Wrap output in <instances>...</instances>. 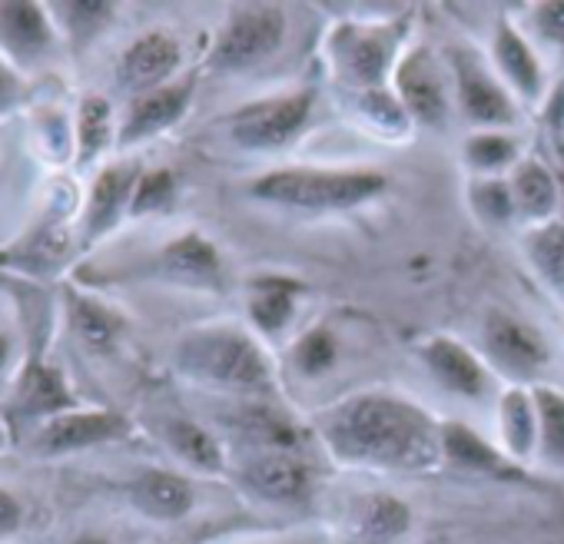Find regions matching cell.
<instances>
[{
  "label": "cell",
  "mask_w": 564,
  "mask_h": 544,
  "mask_svg": "<svg viewBox=\"0 0 564 544\" xmlns=\"http://www.w3.org/2000/svg\"><path fill=\"white\" fill-rule=\"evenodd\" d=\"M534 37L564 51V4H538L528 11Z\"/></svg>",
  "instance_id": "37"
},
{
  "label": "cell",
  "mask_w": 564,
  "mask_h": 544,
  "mask_svg": "<svg viewBox=\"0 0 564 544\" xmlns=\"http://www.w3.org/2000/svg\"><path fill=\"white\" fill-rule=\"evenodd\" d=\"M127 432H130V422L117 412H67V415L44 422L34 448L41 455H70V451H84L104 442L127 438Z\"/></svg>",
  "instance_id": "15"
},
{
  "label": "cell",
  "mask_w": 564,
  "mask_h": 544,
  "mask_svg": "<svg viewBox=\"0 0 564 544\" xmlns=\"http://www.w3.org/2000/svg\"><path fill=\"white\" fill-rule=\"evenodd\" d=\"M110 4H70V8H64V18H67V24H70V31L74 34H87V37H94L100 28H104V21H110Z\"/></svg>",
  "instance_id": "38"
},
{
  "label": "cell",
  "mask_w": 564,
  "mask_h": 544,
  "mask_svg": "<svg viewBox=\"0 0 564 544\" xmlns=\"http://www.w3.org/2000/svg\"><path fill=\"white\" fill-rule=\"evenodd\" d=\"M57 31L37 4H0V61L14 70L44 64L54 54Z\"/></svg>",
  "instance_id": "10"
},
{
  "label": "cell",
  "mask_w": 564,
  "mask_h": 544,
  "mask_svg": "<svg viewBox=\"0 0 564 544\" xmlns=\"http://www.w3.org/2000/svg\"><path fill=\"white\" fill-rule=\"evenodd\" d=\"M498 428H501V442H505V451L511 461L531 458L538 448V438H541L534 392H528L524 385L508 389L498 399Z\"/></svg>",
  "instance_id": "22"
},
{
  "label": "cell",
  "mask_w": 564,
  "mask_h": 544,
  "mask_svg": "<svg viewBox=\"0 0 564 544\" xmlns=\"http://www.w3.org/2000/svg\"><path fill=\"white\" fill-rule=\"evenodd\" d=\"M113 143V113L107 97H87L80 104V117H77V160L80 166L94 163L107 146Z\"/></svg>",
  "instance_id": "31"
},
{
  "label": "cell",
  "mask_w": 564,
  "mask_h": 544,
  "mask_svg": "<svg viewBox=\"0 0 564 544\" xmlns=\"http://www.w3.org/2000/svg\"><path fill=\"white\" fill-rule=\"evenodd\" d=\"M74 326H77V333H80L90 346H97V349L113 346V339H117V333H120V319L110 316L104 306L87 303V300H77V303H74Z\"/></svg>",
  "instance_id": "36"
},
{
  "label": "cell",
  "mask_w": 564,
  "mask_h": 544,
  "mask_svg": "<svg viewBox=\"0 0 564 544\" xmlns=\"http://www.w3.org/2000/svg\"><path fill=\"white\" fill-rule=\"evenodd\" d=\"M74 405V392L64 376L51 366H31L18 389V412L24 418H57Z\"/></svg>",
  "instance_id": "25"
},
{
  "label": "cell",
  "mask_w": 564,
  "mask_h": 544,
  "mask_svg": "<svg viewBox=\"0 0 564 544\" xmlns=\"http://www.w3.org/2000/svg\"><path fill=\"white\" fill-rule=\"evenodd\" d=\"M8 359H11V339H8L4 333H0V369L8 366Z\"/></svg>",
  "instance_id": "43"
},
{
  "label": "cell",
  "mask_w": 564,
  "mask_h": 544,
  "mask_svg": "<svg viewBox=\"0 0 564 544\" xmlns=\"http://www.w3.org/2000/svg\"><path fill=\"white\" fill-rule=\"evenodd\" d=\"M518 160H521L518 143L508 133H501V130H478L465 143V163L481 179L485 176H501L505 170H514Z\"/></svg>",
  "instance_id": "29"
},
{
  "label": "cell",
  "mask_w": 564,
  "mask_h": 544,
  "mask_svg": "<svg viewBox=\"0 0 564 544\" xmlns=\"http://www.w3.org/2000/svg\"><path fill=\"white\" fill-rule=\"evenodd\" d=\"M452 74H455V100L462 117L478 130H501L518 120L514 94L491 74L481 57L468 47L452 51Z\"/></svg>",
  "instance_id": "7"
},
{
  "label": "cell",
  "mask_w": 564,
  "mask_h": 544,
  "mask_svg": "<svg viewBox=\"0 0 564 544\" xmlns=\"http://www.w3.org/2000/svg\"><path fill=\"white\" fill-rule=\"evenodd\" d=\"M286 31H290V18L275 4L236 8L216 37L209 64L223 74L252 70L282 51V44H286Z\"/></svg>",
  "instance_id": "5"
},
{
  "label": "cell",
  "mask_w": 564,
  "mask_h": 544,
  "mask_svg": "<svg viewBox=\"0 0 564 544\" xmlns=\"http://www.w3.org/2000/svg\"><path fill=\"white\" fill-rule=\"evenodd\" d=\"M130 501L137 504L140 514L153 521H180L193 511V485L166 468H150L133 478L130 485Z\"/></svg>",
  "instance_id": "20"
},
{
  "label": "cell",
  "mask_w": 564,
  "mask_h": 544,
  "mask_svg": "<svg viewBox=\"0 0 564 544\" xmlns=\"http://www.w3.org/2000/svg\"><path fill=\"white\" fill-rule=\"evenodd\" d=\"M193 94H196L193 80H176V84H166L143 97H133L117 140L123 146H133V143H147V140L166 133L170 127H176L183 120V113L193 104Z\"/></svg>",
  "instance_id": "16"
},
{
  "label": "cell",
  "mask_w": 564,
  "mask_h": 544,
  "mask_svg": "<svg viewBox=\"0 0 564 544\" xmlns=\"http://www.w3.org/2000/svg\"><path fill=\"white\" fill-rule=\"evenodd\" d=\"M405 21L392 24H366V21H343L326 37V61L339 84L352 87L356 94L389 87L395 67L402 61Z\"/></svg>",
  "instance_id": "4"
},
{
  "label": "cell",
  "mask_w": 564,
  "mask_h": 544,
  "mask_svg": "<svg viewBox=\"0 0 564 544\" xmlns=\"http://www.w3.org/2000/svg\"><path fill=\"white\" fill-rule=\"evenodd\" d=\"M534 402H538V425H541L538 448L547 461L564 465V392L538 385Z\"/></svg>",
  "instance_id": "33"
},
{
  "label": "cell",
  "mask_w": 564,
  "mask_h": 544,
  "mask_svg": "<svg viewBox=\"0 0 564 544\" xmlns=\"http://www.w3.org/2000/svg\"><path fill=\"white\" fill-rule=\"evenodd\" d=\"M336 359H339V342L329 326L306 329L293 346V366L306 379H319L323 372H329L336 366Z\"/></svg>",
  "instance_id": "34"
},
{
  "label": "cell",
  "mask_w": 564,
  "mask_h": 544,
  "mask_svg": "<svg viewBox=\"0 0 564 544\" xmlns=\"http://www.w3.org/2000/svg\"><path fill=\"white\" fill-rule=\"evenodd\" d=\"M392 90L399 94L412 123L432 127V130L448 123L452 97H448L445 77L435 64V54L429 47H412L402 54L395 77H392Z\"/></svg>",
  "instance_id": "9"
},
{
  "label": "cell",
  "mask_w": 564,
  "mask_h": 544,
  "mask_svg": "<svg viewBox=\"0 0 564 544\" xmlns=\"http://www.w3.org/2000/svg\"><path fill=\"white\" fill-rule=\"evenodd\" d=\"M313 110H316L313 87L293 90V94H275V97L239 107L226 120V130L236 146L265 153V150H279V146L293 143L310 127Z\"/></svg>",
  "instance_id": "6"
},
{
  "label": "cell",
  "mask_w": 564,
  "mask_h": 544,
  "mask_svg": "<svg viewBox=\"0 0 564 544\" xmlns=\"http://www.w3.org/2000/svg\"><path fill=\"white\" fill-rule=\"evenodd\" d=\"M356 104H359L362 120H366L376 133H382V137H389V140L409 137L412 117H409V110L402 107V100H399V94H395L392 87H379V90L356 94Z\"/></svg>",
  "instance_id": "30"
},
{
  "label": "cell",
  "mask_w": 564,
  "mask_h": 544,
  "mask_svg": "<svg viewBox=\"0 0 564 544\" xmlns=\"http://www.w3.org/2000/svg\"><path fill=\"white\" fill-rule=\"evenodd\" d=\"M232 425L242 432V438L252 442L256 451H300L306 442L303 425H296L290 415H282L279 409H272L269 402H256L246 405Z\"/></svg>",
  "instance_id": "23"
},
{
  "label": "cell",
  "mask_w": 564,
  "mask_h": 544,
  "mask_svg": "<svg viewBox=\"0 0 564 544\" xmlns=\"http://www.w3.org/2000/svg\"><path fill=\"white\" fill-rule=\"evenodd\" d=\"M511 183V196H514V209L521 219H528L531 226L551 222L557 216L561 206V183L554 176V170L544 160L534 156H521L508 176Z\"/></svg>",
  "instance_id": "19"
},
{
  "label": "cell",
  "mask_w": 564,
  "mask_h": 544,
  "mask_svg": "<svg viewBox=\"0 0 564 544\" xmlns=\"http://www.w3.org/2000/svg\"><path fill=\"white\" fill-rule=\"evenodd\" d=\"M140 176L143 173L137 166H123V163L100 170V176L94 179V189H90L87 213H84V242L104 239L107 232H113L120 226L123 216H130Z\"/></svg>",
  "instance_id": "17"
},
{
  "label": "cell",
  "mask_w": 564,
  "mask_h": 544,
  "mask_svg": "<svg viewBox=\"0 0 564 544\" xmlns=\"http://www.w3.org/2000/svg\"><path fill=\"white\" fill-rule=\"evenodd\" d=\"M481 346H485V359L514 382L538 379L551 362L547 339L524 319L511 313H498V309L485 316Z\"/></svg>",
  "instance_id": "8"
},
{
  "label": "cell",
  "mask_w": 564,
  "mask_h": 544,
  "mask_svg": "<svg viewBox=\"0 0 564 544\" xmlns=\"http://www.w3.org/2000/svg\"><path fill=\"white\" fill-rule=\"evenodd\" d=\"M300 283L286 280V276H259L249 286V300H246V313L252 319V326L262 336H279L290 326L296 303H300Z\"/></svg>",
  "instance_id": "21"
},
{
  "label": "cell",
  "mask_w": 564,
  "mask_h": 544,
  "mask_svg": "<svg viewBox=\"0 0 564 544\" xmlns=\"http://www.w3.org/2000/svg\"><path fill=\"white\" fill-rule=\"evenodd\" d=\"M412 511L395 494H366L356 511V531L366 544H395L409 534Z\"/></svg>",
  "instance_id": "26"
},
{
  "label": "cell",
  "mask_w": 564,
  "mask_h": 544,
  "mask_svg": "<svg viewBox=\"0 0 564 544\" xmlns=\"http://www.w3.org/2000/svg\"><path fill=\"white\" fill-rule=\"evenodd\" d=\"M468 206L485 226H495V229L508 226L518 216L508 176H485V179L475 176L468 186Z\"/></svg>",
  "instance_id": "32"
},
{
  "label": "cell",
  "mask_w": 564,
  "mask_h": 544,
  "mask_svg": "<svg viewBox=\"0 0 564 544\" xmlns=\"http://www.w3.org/2000/svg\"><path fill=\"white\" fill-rule=\"evenodd\" d=\"M163 438L166 445L193 468L199 471H223V445L213 432H206L203 425L189 422V418H166L163 422Z\"/></svg>",
  "instance_id": "28"
},
{
  "label": "cell",
  "mask_w": 564,
  "mask_h": 544,
  "mask_svg": "<svg viewBox=\"0 0 564 544\" xmlns=\"http://www.w3.org/2000/svg\"><path fill=\"white\" fill-rule=\"evenodd\" d=\"M70 544H110V541H107V537H100V534H90V531H87V534H77Z\"/></svg>",
  "instance_id": "42"
},
{
  "label": "cell",
  "mask_w": 564,
  "mask_h": 544,
  "mask_svg": "<svg viewBox=\"0 0 564 544\" xmlns=\"http://www.w3.org/2000/svg\"><path fill=\"white\" fill-rule=\"evenodd\" d=\"M554 160H557L554 176H557V183L564 189V127H554Z\"/></svg>",
  "instance_id": "41"
},
{
  "label": "cell",
  "mask_w": 564,
  "mask_h": 544,
  "mask_svg": "<svg viewBox=\"0 0 564 544\" xmlns=\"http://www.w3.org/2000/svg\"><path fill=\"white\" fill-rule=\"evenodd\" d=\"M425 369L432 372V379L462 399H481L491 389V372L485 366L481 356H475L465 342L452 339V336H432L422 342L419 349Z\"/></svg>",
  "instance_id": "13"
},
{
  "label": "cell",
  "mask_w": 564,
  "mask_h": 544,
  "mask_svg": "<svg viewBox=\"0 0 564 544\" xmlns=\"http://www.w3.org/2000/svg\"><path fill=\"white\" fill-rule=\"evenodd\" d=\"M491 57H495L501 84L514 97H521V100H538L541 97V90H544L541 61H538L534 47L528 44V37L511 21L498 24L495 41H491Z\"/></svg>",
  "instance_id": "18"
},
{
  "label": "cell",
  "mask_w": 564,
  "mask_h": 544,
  "mask_svg": "<svg viewBox=\"0 0 564 544\" xmlns=\"http://www.w3.org/2000/svg\"><path fill=\"white\" fill-rule=\"evenodd\" d=\"M326 448L359 468L425 471L442 458V422L399 392H356L316 422Z\"/></svg>",
  "instance_id": "1"
},
{
  "label": "cell",
  "mask_w": 564,
  "mask_h": 544,
  "mask_svg": "<svg viewBox=\"0 0 564 544\" xmlns=\"http://www.w3.org/2000/svg\"><path fill=\"white\" fill-rule=\"evenodd\" d=\"M176 369L209 389L239 395H269L275 366L269 352L236 326H203L176 342Z\"/></svg>",
  "instance_id": "2"
},
{
  "label": "cell",
  "mask_w": 564,
  "mask_h": 544,
  "mask_svg": "<svg viewBox=\"0 0 564 544\" xmlns=\"http://www.w3.org/2000/svg\"><path fill=\"white\" fill-rule=\"evenodd\" d=\"M0 445H4V432H0Z\"/></svg>",
  "instance_id": "44"
},
{
  "label": "cell",
  "mask_w": 564,
  "mask_h": 544,
  "mask_svg": "<svg viewBox=\"0 0 564 544\" xmlns=\"http://www.w3.org/2000/svg\"><path fill=\"white\" fill-rule=\"evenodd\" d=\"M18 104V70L0 61V113Z\"/></svg>",
  "instance_id": "40"
},
{
  "label": "cell",
  "mask_w": 564,
  "mask_h": 544,
  "mask_svg": "<svg viewBox=\"0 0 564 544\" xmlns=\"http://www.w3.org/2000/svg\"><path fill=\"white\" fill-rule=\"evenodd\" d=\"M242 485L262 501L296 504L313 488V471L300 451H256L242 468Z\"/></svg>",
  "instance_id": "14"
},
{
  "label": "cell",
  "mask_w": 564,
  "mask_h": 544,
  "mask_svg": "<svg viewBox=\"0 0 564 544\" xmlns=\"http://www.w3.org/2000/svg\"><path fill=\"white\" fill-rule=\"evenodd\" d=\"M389 176L362 166H282L256 176L249 183V196L269 206L306 209V213H343L359 209L379 196H386Z\"/></svg>",
  "instance_id": "3"
},
{
  "label": "cell",
  "mask_w": 564,
  "mask_h": 544,
  "mask_svg": "<svg viewBox=\"0 0 564 544\" xmlns=\"http://www.w3.org/2000/svg\"><path fill=\"white\" fill-rule=\"evenodd\" d=\"M176 199V176L170 170H150L140 176L130 216H147V213H163Z\"/></svg>",
  "instance_id": "35"
},
{
  "label": "cell",
  "mask_w": 564,
  "mask_h": 544,
  "mask_svg": "<svg viewBox=\"0 0 564 544\" xmlns=\"http://www.w3.org/2000/svg\"><path fill=\"white\" fill-rule=\"evenodd\" d=\"M153 276L193 286V290H223L226 283V269L219 259V249L199 236V232H183L170 239L156 255H153Z\"/></svg>",
  "instance_id": "12"
},
{
  "label": "cell",
  "mask_w": 564,
  "mask_h": 544,
  "mask_svg": "<svg viewBox=\"0 0 564 544\" xmlns=\"http://www.w3.org/2000/svg\"><path fill=\"white\" fill-rule=\"evenodd\" d=\"M524 259L534 276L557 296H564V222L551 219L531 226L524 236Z\"/></svg>",
  "instance_id": "27"
},
{
  "label": "cell",
  "mask_w": 564,
  "mask_h": 544,
  "mask_svg": "<svg viewBox=\"0 0 564 544\" xmlns=\"http://www.w3.org/2000/svg\"><path fill=\"white\" fill-rule=\"evenodd\" d=\"M442 455L468 471H481V475H501L511 478L514 461L508 455H501L498 448H491L475 428H468L465 422H442Z\"/></svg>",
  "instance_id": "24"
},
{
  "label": "cell",
  "mask_w": 564,
  "mask_h": 544,
  "mask_svg": "<svg viewBox=\"0 0 564 544\" xmlns=\"http://www.w3.org/2000/svg\"><path fill=\"white\" fill-rule=\"evenodd\" d=\"M24 518H28L24 501L14 491L0 488V541H11L24 527Z\"/></svg>",
  "instance_id": "39"
},
{
  "label": "cell",
  "mask_w": 564,
  "mask_h": 544,
  "mask_svg": "<svg viewBox=\"0 0 564 544\" xmlns=\"http://www.w3.org/2000/svg\"><path fill=\"white\" fill-rule=\"evenodd\" d=\"M180 64H183L180 41L166 31H147L123 51L117 64V84L127 94L143 97L150 90L173 84V74L180 70Z\"/></svg>",
  "instance_id": "11"
}]
</instances>
